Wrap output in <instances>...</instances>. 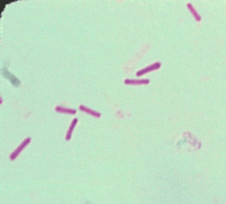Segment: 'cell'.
<instances>
[{"label": "cell", "mask_w": 226, "mask_h": 204, "mask_svg": "<svg viewBox=\"0 0 226 204\" xmlns=\"http://www.w3.org/2000/svg\"><path fill=\"white\" fill-rule=\"evenodd\" d=\"M30 141H31V139H30V138H29V137L26 138L25 140H24V141L20 144V145H19V146L15 149V150L13 151V153L10 154V160H12V161H13V160H15V159L18 157L19 154L21 153V151L23 150V149L25 148L29 143H30Z\"/></svg>", "instance_id": "obj_1"}, {"label": "cell", "mask_w": 226, "mask_h": 204, "mask_svg": "<svg viewBox=\"0 0 226 204\" xmlns=\"http://www.w3.org/2000/svg\"><path fill=\"white\" fill-rule=\"evenodd\" d=\"M160 67H161V62H154V63L150 64V66H148V67H144V68L140 69V71L137 72L136 74H137L138 77H141V76H143V74H145V73H147V72L156 71V69H158V68H160Z\"/></svg>", "instance_id": "obj_2"}, {"label": "cell", "mask_w": 226, "mask_h": 204, "mask_svg": "<svg viewBox=\"0 0 226 204\" xmlns=\"http://www.w3.org/2000/svg\"><path fill=\"white\" fill-rule=\"evenodd\" d=\"M149 83H150L149 79H130V78L125 79L126 84H148Z\"/></svg>", "instance_id": "obj_3"}, {"label": "cell", "mask_w": 226, "mask_h": 204, "mask_svg": "<svg viewBox=\"0 0 226 204\" xmlns=\"http://www.w3.org/2000/svg\"><path fill=\"white\" fill-rule=\"evenodd\" d=\"M80 110L82 111V112H85V113H87V114H90V115L94 116V117H96V118H100V117H101V113L96 112V111L92 110V109L87 108V107H86V106L81 105V106H80Z\"/></svg>", "instance_id": "obj_4"}, {"label": "cell", "mask_w": 226, "mask_h": 204, "mask_svg": "<svg viewBox=\"0 0 226 204\" xmlns=\"http://www.w3.org/2000/svg\"><path fill=\"white\" fill-rule=\"evenodd\" d=\"M78 120L77 119H75V120H72L71 124V126L70 128H68V131L66 132V140H71V135H72V132L73 130H75V127L76 126V124H77Z\"/></svg>", "instance_id": "obj_5"}, {"label": "cell", "mask_w": 226, "mask_h": 204, "mask_svg": "<svg viewBox=\"0 0 226 204\" xmlns=\"http://www.w3.org/2000/svg\"><path fill=\"white\" fill-rule=\"evenodd\" d=\"M55 111L58 113H62V114H71V115H75L76 113V110H72V109H68V108H65V107H55Z\"/></svg>", "instance_id": "obj_6"}, {"label": "cell", "mask_w": 226, "mask_h": 204, "mask_svg": "<svg viewBox=\"0 0 226 204\" xmlns=\"http://www.w3.org/2000/svg\"><path fill=\"white\" fill-rule=\"evenodd\" d=\"M187 7L189 8V10L191 11V13H192L193 17L196 19V20H197V21H200V20H201V16L199 15V13L197 12V10H196V9L193 7L192 4H191V3H188V4H187Z\"/></svg>", "instance_id": "obj_7"}]
</instances>
